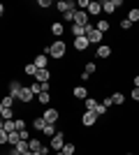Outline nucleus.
Returning <instances> with one entry per match:
<instances>
[{
	"instance_id": "obj_1",
	"label": "nucleus",
	"mask_w": 139,
	"mask_h": 155,
	"mask_svg": "<svg viewBox=\"0 0 139 155\" xmlns=\"http://www.w3.org/2000/svg\"><path fill=\"white\" fill-rule=\"evenodd\" d=\"M65 51H67V46H65V42H63V39H58V42L49 44V49H46V53H49L51 58H56V60L63 58V56H65Z\"/></svg>"
},
{
	"instance_id": "obj_2",
	"label": "nucleus",
	"mask_w": 139,
	"mask_h": 155,
	"mask_svg": "<svg viewBox=\"0 0 139 155\" xmlns=\"http://www.w3.org/2000/svg\"><path fill=\"white\" fill-rule=\"evenodd\" d=\"M86 37H88V42H91V44H100L104 35H102L95 26H91V23H88V26H86Z\"/></svg>"
},
{
	"instance_id": "obj_3",
	"label": "nucleus",
	"mask_w": 139,
	"mask_h": 155,
	"mask_svg": "<svg viewBox=\"0 0 139 155\" xmlns=\"http://www.w3.org/2000/svg\"><path fill=\"white\" fill-rule=\"evenodd\" d=\"M49 146H51V150L60 153V150L65 148V134H63V132H56V134L51 137V143H49Z\"/></svg>"
},
{
	"instance_id": "obj_4",
	"label": "nucleus",
	"mask_w": 139,
	"mask_h": 155,
	"mask_svg": "<svg viewBox=\"0 0 139 155\" xmlns=\"http://www.w3.org/2000/svg\"><path fill=\"white\" fill-rule=\"evenodd\" d=\"M98 114H95V111H84V114H81V123L86 125V127H93V125L98 123Z\"/></svg>"
},
{
	"instance_id": "obj_5",
	"label": "nucleus",
	"mask_w": 139,
	"mask_h": 155,
	"mask_svg": "<svg viewBox=\"0 0 139 155\" xmlns=\"http://www.w3.org/2000/svg\"><path fill=\"white\" fill-rule=\"evenodd\" d=\"M121 7V0H104L102 2V12H107V14H114L116 9Z\"/></svg>"
},
{
	"instance_id": "obj_6",
	"label": "nucleus",
	"mask_w": 139,
	"mask_h": 155,
	"mask_svg": "<svg viewBox=\"0 0 139 155\" xmlns=\"http://www.w3.org/2000/svg\"><path fill=\"white\" fill-rule=\"evenodd\" d=\"M56 7H58V12H70V9H77V2H72V0H58L56 2Z\"/></svg>"
},
{
	"instance_id": "obj_7",
	"label": "nucleus",
	"mask_w": 139,
	"mask_h": 155,
	"mask_svg": "<svg viewBox=\"0 0 139 155\" xmlns=\"http://www.w3.org/2000/svg\"><path fill=\"white\" fill-rule=\"evenodd\" d=\"M109 56H111V46H109V44H100V46H98V51H95V58L107 60Z\"/></svg>"
},
{
	"instance_id": "obj_8",
	"label": "nucleus",
	"mask_w": 139,
	"mask_h": 155,
	"mask_svg": "<svg viewBox=\"0 0 139 155\" xmlns=\"http://www.w3.org/2000/svg\"><path fill=\"white\" fill-rule=\"evenodd\" d=\"M42 116H44V120H46V123H56V120H58V118H60V111L58 109H46L44 111V114H42Z\"/></svg>"
},
{
	"instance_id": "obj_9",
	"label": "nucleus",
	"mask_w": 139,
	"mask_h": 155,
	"mask_svg": "<svg viewBox=\"0 0 139 155\" xmlns=\"http://www.w3.org/2000/svg\"><path fill=\"white\" fill-rule=\"evenodd\" d=\"M35 97H37V95H35V93L30 91L28 86H23V91H21V95H19V100H21V102H23V104H28V102H33Z\"/></svg>"
},
{
	"instance_id": "obj_10",
	"label": "nucleus",
	"mask_w": 139,
	"mask_h": 155,
	"mask_svg": "<svg viewBox=\"0 0 139 155\" xmlns=\"http://www.w3.org/2000/svg\"><path fill=\"white\" fill-rule=\"evenodd\" d=\"M21 91H23V86H21V81H9V95H12L14 100H19Z\"/></svg>"
},
{
	"instance_id": "obj_11",
	"label": "nucleus",
	"mask_w": 139,
	"mask_h": 155,
	"mask_svg": "<svg viewBox=\"0 0 139 155\" xmlns=\"http://www.w3.org/2000/svg\"><path fill=\"white\" fill-rule=\"evenodd\" d=\"M88 44H91V42H88L86 35H84V37H74V49H77V51H86Z\"/></svg>"
},
{
	"instance_id": "obj_12",
	"label": "nucleus",
	"mask_w": 139,
	"mask_h": 155,
	"mask_svg": "<svg viewBox=\"0 0 139 155\" xmlns=\"http://www.w3.org/2000/svg\"><path fill=\"white\" fill-rule=\"evenodd\" d=\"M88 16H91L88 12H81V9H77V16H74V23H77V26H88Z\"/></svg>"
},
{
	"instance_id": "obj_13",
	"label": "nucleus",
	"mask_w": 139,
	"mask_h": 155,
	"mask_svg": "<svg viewBox=\"0 0 139 155\" xmlns=\"http://www.w3.org/2000/svg\"><path fill=\"white\" fill-rule=\"evenodd\" d=\"M33 63L37 65V70H46V65H49V58H46V53H40V56H35Z\"/></svg>"
},
{
	"instance_id": "obj_14",
	"label": "nucleus",
	"mask_w": 139,
	"mask_h": 155,
	"mask_svg": "<svg viewBox=\"0 0 139 155\" xmlns=\"http://www.w3.org/2000/svg\"><path fill=\"white\" fill-rule=\"evenodd\" d=\"M51 79V72L49 70H37V74H35V81H40V84H46Z\"/></svg>"
},
{
	"instance_id": "obj_15",
	"label": "nucleus",
	"mask_w": 139,
	"mask_h": 155,
	"mask_svg": "<svg viewBox=\"0 0 139 155\" xmlns=\"http://www.w3.org/2000/svg\"><path fill=\"white\" fill-rule=\"evenodd\" d=\"M72 95L77 97V100H86V97H91V95H88V91L84 88V86H77V88L72 91Z\"/></svg>"
},
{
	"instance_id": "obj_16",
	"label": "nucleus",
	"mask_w": 139,
	"mask_h": 155,
	"mask_svg": "<svg viewBox=\"0 0 139 155\" xmlns=\"http://www.w3.org/2000/svg\"><path fill=\"white\" fill-rule=\"evenodd\" d=\"M84 107H86V111H95L100 107V102H98V100H93V97H86V100H84Z\"/></svg>"
},
{
	"instance_id": "obj_17",
	"label": "nucleus",
	"mask_w": 139,
	"mask_h": 155,
	"mask_svg": "<svg viewBox=\"0 0 139 155\" xmlns=\"http://www.w3.org/2000/svg\"><path fill=\"white\" fill-rule=\"evenodd\" d=\"M12 148L16 150L19 155H23V153H28V150H30V143H28V141H19L16 146H12Z\"/></svg>"
},
{
	"instance_id": "obj_18",
	"label": "nucleus",
	"mask_w": 139,
	"mask_h": 155,
	"mask_svg": "<svg viewBox=\"0 0 139 155\" xmlns=\"http://www.w3.org/2000/svg\"><path fill=\"white\" fill-rule=\"evenodd\" d=\"M88 14H93V16L102 14V2H91V7H88Z\"/></svg>"
},
{
	"instance_id": "obj_19",
	"label": "nucleus",
	"mask_w": 139,
	"mask_h": 155,
	"mask_svg": "<svg viewBox=\"0 0 139 155\" xmlns=\"http://www.w3.org/2000/svg\"><path fill=\"white\" fill-rule=\"evenodd\" d=\"M51 32L56 35V37L63 39V32H65V26H60V23H51Z\"/></svg>"
},
{
	"instance_id": "obj_20",
	"label": "nucleus",
	"mask_w": 139,
	"mask_h": 155,
	"mask_svg": "<svg viewBox=\"0 0 139 155\" xmlns=\"http://www.w3.org/2000/svg\"><path fill=\"white\" fill-rule=\"evenodd\" d=\"M5 132H16V120H2V127Z\"/></svg>"
},
{
	"instance_id": "obj_21",
	"label": "nucleus",
	"mask_w": 139,
	"mask_h": 155,
	"mask_svg": "<svg viewBox=\"0 0 139 155\" xmlns=\"http://www.w3.org/2000/svg\"><path fill=\"white\" fill-rule=\"evenodd\" d=\"M33 125H35V130H40V132H44V127H46L49 123L44 120V116H40V118H35V120H33Z\"/></svg>"
},
{
	"instance_id": "obj_22",
	"label": "nucleus",
	"mask_w": 139,
	"mask_h": 155,
	"mask_svg": "<svg viewBox=\"0 0 139 155\" xmlns=\"http://www.w3.org/2000/svg\"><path fill=\"white\" fill-rule=\"evenodd\" d=\"M72 35L74 37H84V35H86V26H77V23H74L72 26Z\"/></svg>"
},
{
	"instance_id": "obj_23",
	"label": "nucleus",
	"mask_w": 139,
	"mask_h": 155,
	"mask_svg": "<svg viewBox=\"0 0 139 155\" xmlns=\"http://www.w3.org/2000/svg\"><path fill=\"white\" fill-rule=\"evenodd\" d=\"M23 72H26L28 77H33V79H35V74H37V65H35V63H28L26 67H23Z\"/></svg>"
},
{
	"instance_id": "obj_24",
	"label": "nucleus",
	"mask_w": 139,
	"mask_h": 155,
	"mask_svg": "<svg viewBox=\"0 0 139 155\" xmlns=\"http://www.w3.org/2000/svg\"><path fill=\"white\" fill-rule=\"evenodd\" d=\"M0 114H2V118H5V120H14V111L7 109V107H0Z\"/></svg>"
},
{
	"instance_id": "obj_25",
	"label": "nucleus",
	"mask_w": 139,
	"mask_h": 155,
	"mask_svg": "<svg viewBox=\"0 0 139 155\" xmlns=\"http://www.w3.org/2000/svg\"><path fill=\"white\" fill-rule=\"evenodd\" d=\"M109 26H111V23H109V21H104V19H102V21H98V26H95V28H98V30L102 32V35H104V32L109 30Z\"/></svg>"
},
{
	"instance_id": "obj_26",
	"label": "nucleus",
	"mask_w": 139,
	"mask_h": 155,
	"mask_svg": "<svg viewBox=\"0 0 139 155\" xmlns=\"http://www.w3.org/2000/svg\"><path fill=\"white\" fill-rule=\"evenodd\" d=\"M127 19L132 21V23H137V21H139V7H132V9H130V14H127Z\"/></svg>"
},
{
	"instance_id": "obj_27",
	"label": "nucleus",
	"mask_w": 139,
	"mask_h": 155,
	"mask_svg": "<svg viewBox=\"0 0 139 155\" xmlns=\"http://www.w3.org/2000/svg\"><path fill=\"white\" fill-rule=\"evenodd\" d=\"M111 100H114V104L118 107V104H123V102H125V95H123V93H114V95H111Z\"/></svg>"
},
{
	"instance_id": "obj_28",
	"label": "nucleus",
	"mask_w": 139,
	"mask_h": 155,
	"mask_svg": "<svg viewBox=\"0 0 139 155\" xmlns=\"http://www.w3.org/2000/svg\"><path fill=\"white\" fill-rule=\"evenodd\" d=\"M37 102L40 104H49L51 102V95H49V93H40V95H37Z\"/></svg>"
},
{
	"instance_id": "obj_29",
	"label": "nucleus",
	"mask_w": 139,
	"mask_h": 155,
	"mask_svg": "<svg viewBox=\"0 0 139 155\" xmlns=\"http://www.w3.org/2000/svg\"><path fill=\"white\" fill-rule=\"evenodd\" d=\"M28 88H30V91H33L35 95H40V93H42V84H40V81H33V84L28 86Z\"/></svg>"
},
{
	"instance_id": "obj_30",
	"label": "nucleus",
	"mask_w": 139,
	"mask_h": 155,
	"mask_svg": "<svg viewBox=\"0 0 139 155\" xmlns=\"http://www.w3.org/2000/svg\"><path fill=\"white\" fill-rule=\"evenodd\" d=\"M28 143H30V150H33V153H37V150L42 148V143L37 141V139H30V141H28Z\"/></svg>"
},
{
	"instance_id": "obj_31",
	"label": "nucleus",
	"mask_w": 139,
	"mask_h": 155,
	"mask_svg": "<svg viewBox=\"0 0 139 155\" xmlns=\"http://www.w3.org/2000/svg\"><path fill=\"white\" fill-rule=\"evenodd\" d=\"M74 150H77V146H74V143H65L63 153H65V155H74Z\"/></svg>"
},
{
	"instance_id": "obj_32",
	"label": "nucleus",
	"mask_w": 139,
	"mask_h": 155,
	"mask_svg": "<svg viewBox=\"0 0 139 155\" xmlns=\"http://www.w3.org/2000/svg\"><path fill=\"white\" fill-rule=\"evenodd\" d=\"M12 104H14V97H12V95H7L5 100H2V104H0V107H7V109H12Z\"/></svg>"
},
{
	"instance_id": "obj_33",
	"label": "nucleus",
	"mask_w": 139,
	"mask_h": 155,
	"mask_svg": "<svg viewBox=\"0 0 139 155\" xmlns=\"http://www.w3.org/2000/svg\"><path fill=\"white\" fill-rule=\"evenodd\" d=\"M56 132H58V130L53 127L51 123H49V125H46V127H44V134H46V137H53V134H56Z\"/></svg>"
},
{
	"instance_id": "obj_34",
	"label": "nucleus",
	"mask_w": 139,
	"mask_h": 155,
	"mask_svg": "<svg viewBox=\"0 0 139 155\" xmlns=\"http://www.w3.org/2000/svg\"><path fill=\"white\" fill-rule=\"evenodd\" d=\"M74 16H77V9H70V12L63 14V19H65V21H74Z\"/></svg>"
},
{
	"instance_id": "obj_35",
	"label": "nucleus",
	"mask_w": 139,
	"mask_h": 155,
	"mask_svg": "<svg viewBox=\"0 0 139 155\" xmlns=\"http://www.w3.org/2000/svg\"><path fill=\"white\" fill-rule=\"evenodd\" d=\"M95 70H98L95 63H86V67H84V72H88V74H95Z\"/></svg>"
},
{
	"instance_id": "obj_36",
	"label": "nucleus",
	"mask_w": 139,
	"mask_h": 155,
	"mask_svg": "<svg viewBox=\"0 0 139 155\" xmlns=\"http://www.w3.org/2000/svg\"><path fill=\"white\" fill-rule=\"evenodd\" d=\"M132 26H134V23H132L130 19H123V21H121V28H123V30H130Z\"/></svg>"
},
{
	"instance_id": "obj_37",
	"label": "nucleus",
	"mask_w": 139,
	"mask_h": 155,
	"mask_svg": "<svg viewBox=\"0 0 139 155\" xmlns=\"http://www.w3.org/2000/svg\"><path fill=\"white\" fill-rule=\"evenodd\" d=\"M95 114H98V116H107V107H104L102 102H100V107L95 109Z\"/></svg>"
},
{
	"instance_id": "obj_38",
	"label": "nucleus",
	"mask_w": 139,
	"mask_h": 155,
	"mask_svg": "<svg viewBox=\"0 0 139 155\" xmlns=\"http://www.w3.org/2000/svg\"><path fill=\"white\" fill-rule=\"evenodd\" d=\"M16 130H19V132L26 130V120H23V118H16Z\"/></svg>"
},
{
	"instance_id": "obj_39",
	"label": "nucleus",
	"mask_w": 139,
	"mask_h": 155,
	"mask_svg": "<svg viewBox=\"0 0 139 155\" xmlns=\"http://www.w3.org/2000/svg\"><path fill=\"white\" fill-rule=\"evenodd\" d=\"M37 7H42V9H46V7H51V0H40V2H37Z\"/></svg>"
},
{
	"instance_id": "obj_40",
	"label": "nucleus",
	"mask_w": 139,
	"mask_h": 155,
	"mask_svg": "<svg viewBox=\"0 0 139 155\" xmlns=\"http://www.w3.org/2000/svg\"><path fill=\"white\" fill-rule=\"evenodd\" d=\"M102 104H104L107 109H109V107H111V104H114V100H111V95H109V97H104V100H102Z\"/></svg>"
},
{
	"instance_id": "obj_41",
	"label": "nucleus",
	"mask_w": 139,
	"mask_h": 155,
	"mask_svg": "<svg viewBox=\"0 0 139 155\" xmlns=\"http://www.w3.org/2000/svg\"><path fill=\"white\" fill-rule=\"evenodd\" d=\"M51 91V84H49V81H46V84H42V93H49Z\"/></svg>"
},
{
	"instance_id": "obj_42",
	"label": "nucleus",
	"mask_w": 139,
	"mask_h": 155,
	"mask_svg": "<svg viewBox=\"0 0 139 155\" xmlns=\"http://www.w3.org/2000/svg\"><path fill=\"white\" fill-rule=\"evenodd\" d=\"M49 150H51V146H42L40 153H42V155H49Z\"/></svg>"
},
{
	"instance_id": "obj_43",
	"label": "nucleus",
	"mask_w": 139,
	"mask_h": 155,
	"mask_svg": "<svg viewBox=\"0 0 139 155\" xmlns=\"http://www.w3.org/2000/svg\"><path fill=\"white\" fill-rule=\"evenodd\" d=\"M132 100H137V102H139V88H132Z\"/></svg>"
},
{
	"instance_id": "obj_44",
	"label": "nucleus",
	"mask_w": 139,
	"mask_h": 155,
	"mask_svg": "<svg viewBox=\"0 0 139 155\" xmlns=\"http://www.w3.org/2000/svg\"><path fill=\"white\" fill-rule=\"evenodd\" d=\"M134 88H139V74L134 77Z\"/></svg>"
},
{
	"instance_id": "obj_45",
	"label": "nucleus",
	"mask_w": 139,
	"mask_h": 155,
	"mask_svg": "<svg viewBox=\"0 0 139 155\" xmlns=\"http://www.w3.org/2000/svg\"><path fill=\"white\" fill-rule=\"evenodd\" d=\"M56 155H65V153H63V150H60V153H56Z\"/></svg>"
},
{
	"instance_id": "obj_46",
	"label": "nucleus",
	"mask_w": 139,
	"mask_h": 155,
	"mask_svg": "<svg viewBox=\"0 0 139 155\" xmlns=\"http://www.w3.org/2000/svg\"><path fill=\"white\" fill-rule=\"evenodd\" d=\"M125 155H134V153H125Z\"/></svg>"
}]
</instances>
